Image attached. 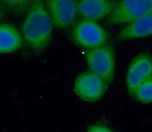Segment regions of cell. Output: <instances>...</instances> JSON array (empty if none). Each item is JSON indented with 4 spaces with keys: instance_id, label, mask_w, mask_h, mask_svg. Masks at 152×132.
I'll return each instance as SVG.
<instances>
[{
    "instance_id": "6",
    "label": "cell",
    "mask_w": 152,
    "mask_h": 132,
    "mask_svg": "<svg viewBox=\"0 0 152 132\" xmlns=\"http://www.w3.org/2000/svg\"><path fill=\"white\" fill-rule=\"evenodd\" d=\"M151 77H152V56L149 53L143 52L132 60L128 68L126 86L130 95L134 96L138 87Z\"/></svg>"
},
{
    "instance_id": "9",
    "label": "cell",
    "mask_w": 152,
    "mask_h": 132,
    "mask_svg": "<svg viewBox=\"0 0 152 132\" xmlns=\"http://www.w3.org/2000/svg\"><path fill=\"white\" fill-rule=\"evenodd\" d=\"M152 35V12L138 21L126 25L120 31L119 39L121 41L142 38Z\"/></svg>"
},
{
    "instance_id": "2",
    "label": "cell",
    "mask_w": 152,
    "mask_h": 132,
    "mask_svg": "<svg viewBox=\"0 0 152 132\" xmlns=\"http://www.w3.org/2000/svg\"><path fill=\"white\" fill-rule=\"evenodd\" d=\"M152 12V0H123L118 2L107 17L110 24H132Z\"/></svg>"
},
{
    "instance_id": "1",
    "label": "cell",
    "mask_w": 152,
    "mask_h": 132,
    "mask_svg": "<svg viewBox=\"0 0 152 132\" xmlns=\"http://www.w3.org/2000/svg\"><path fill=\"white\" fill-rule=\"evenodd\" d=\"M53 22L43 2L37 1L27 14L22 26L25 41L35 51H43L49 44L53 31Z\"/></svg>"
},
{
    "instance_id": "12",
    "label": "cell",
    "mask_w": 152,
    "mask_h": 132,
    "mask_svg": "<svg viewBox=\"0 0 152 132\" xmlns=\"http://www.w3.org/2000/svg\"><path fill=\"white\" fill-rule=\"evenodd\" d=\"M88 132H113L108 128L103 125H94L88 130Z\"/></svg>"
},
{
    "instance_id": "11",
    "label": "cell",
    "mask_w": 152,
    "mask_h": 132,
    "mask_svg": "<svg viewBox=\"0 0 152 132\" xmlns=\"http://www.w3.org/2000/svg\"><path fill=\"white\" fill-rule=\"evenodd\" d=\"M134 97L142 103H152V77L145 81L135 91Z\"/></svg>"
},
{
    "instance_id": "7",
    "label": "cell",
    "mask_w": 152,
    "mask_h": 132,
    "mask_svg": "<svg viewBox=\"0 0 152 132\" xmlns=\"http://www.w3.org/2000/svg\"><path fill=\"white\" fill-rule=\"evenodd\" d=\"M78 2L75 0H49L46 2V8L57 28L69 26L78 13Z\"/></svg>"
},
{
    "instance_id": "3",
    "label": "cell",
    "mask_w": 152,
    "mask_h": 132,
    "mask_svg": "<svg viewBox=\"0 0 152 132\" xmlns=\"http://www.w3.org/2000/svg\"><path fill=\"white\" fill-rule=\"evenodd\" d=\"M70 35L75 44L88 50L106 45L108 38L107 32L101 25L88 19L77 23Z\"/></svg>"
},
{
    "instance_id": "10",
    "label": "cell",
    "mask_w": 152,
    "mask_h": 132,
    "mask_svg": "<svg viewBox=\"0 0 152 132\" xmlns=\"http://www.w3.org/2000/svg\"><path fill=\"white\" fill-rule=\"evenodd\" d=\"M22 38L17 29L12 24H0V51L2 54H10L21 48Z\"/></svg>"
},
{
    "instance_id": "5",
    "label": "cell",
    "mask_w": 152,
    "mask_h": 132,
    "mask_svg": "<svg viewBox=\"0 0 152 132\" xmlns=\"http://www.w3.org/2000/svg\"><path fill=\"white\" fill-rule=\"evenodd\" d=\"M107 83L102 78L91 71L78 75L74 84V91L78 97L87 103L100 100L105 93Z\"/></svg>"
},
{
    "instance_id": "4",
    "label": "cell",
    "mask_w": 152,
    "mask_h": 132,
    "mask_svg": "<svg viewBox=\"0 0 152 132\" xmlns=\"http://www.w3.org/2000/svg\"><path fill=\"white\" fill-rule=\"evenodd\" d=\"M86 62L91 72L100 77L106 83L112 82L116 67V57L113 49L104 45L86 51Z\"/></svg>"
},
{
    "instance_id": "8",
    "label": "cell",
    "mask_w": 152,
    "mask_h": 132,
    "mask_svg": "<svg viewBox=\"0 0 152 132\" xmlns=\"http://www.w3.org/2000/svg\"><path fill=\"white\" fill-rule=\"evenodd\" d=\"M116 4L112 0H82L78 2V12L84 19L95 21L108 17Z\"/></svg>"
}]
</instances>
